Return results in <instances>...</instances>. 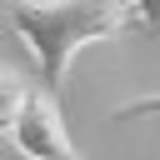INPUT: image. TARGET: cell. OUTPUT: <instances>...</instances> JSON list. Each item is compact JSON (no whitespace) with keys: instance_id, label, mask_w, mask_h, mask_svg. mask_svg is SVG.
Masks as SVG:
<instances>
[{"instance_id":"6da1fadb","label":"cell","mask_w":160,"mask_h":160,"mask_svg":"<svg viewBox=\"0 0 160 160\" xmlns=\"http://www.w3.org/2000/svg\"><path fill=\"white\" fill-rule=\"evenodd\" d=\"M140 25L130 0H10V30L25 40V50L40 65V90H60L70 60L105 40Z\"/></svg>"},{"instance_id":"7a4b0ae2","label":"cell","mask_w":160,"mask_h":160,"mask_svg":"<svg viewBox=\"0 0 160 160\" xmlns=\"http://www.w3.org/2000/svg\"><path fill=\"white\" fill-rule=\"evenodd\" d=\"M5 135H10V145H15L25 160H75V145H70V135H65L60 105H55V95L40 90V85H25L20 105H15L10 120H5Z\"/></svg>"},{"instance_id":"3957f363","label":"cell","mask_w":160,"mask_h":160,"mask_svg":"<svg viewBox=\"0 0 160 160\" xmlns=\"http://www.w3.org/2000/svg\"><path fill=\"white\" fill-rule=\"evenodd\" d=\"M25 75L20 70H10V65H0V135H5V120H10V110L20 105V95H25Z\"/></svg>"},{"instance_id":"277c9868","label":"cell","mask_w":160,"mask_h":160,"mask_svg":"<svg viewBox=\"0 0 160 160\" xmlns=\"http://www.w3.org/2000/svg\"><path fill=\"white\" fill-rule=\"evenodd\" d=\"M130 5H135V15H140V25H150V20H155V0H130Z\"/></svg>"}]
</instances>
